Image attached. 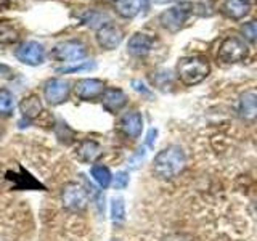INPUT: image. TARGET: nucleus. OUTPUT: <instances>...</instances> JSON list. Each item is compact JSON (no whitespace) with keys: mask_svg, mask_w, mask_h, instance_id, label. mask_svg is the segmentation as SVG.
I'll return each mask as SVG.
<instances>
[{"mask_svg":"<svg viewBox=\"0 0 257 241\" xmlns=\"http://www.w3.org/2000/svg\"><path fill=\"white\" fill-rule=\"evenodd\" d=\"M193 10L191 4H179L169 10L163 12L159 15V23L164 29H167L169 32H177L183 28V24L187 23V20L190 18Z\"/></svg>","mask_w":257,"mask_h":241,"instance_id":"obj_4","label":"nucleus"},{"mask_svg":"<svg viewBox=\"0 0 257 241\" xmlns=\"http://www.w3.org/2000/svg\"><path fill=\"white\" fill-rule=\"evenodd\" d=\"M111 241H119V239H117V238H112Z\"/></svg>","mask_w":257,"mask_h":241,"instance_id":"obj_34","label":"nucleus"},{"mask_svg":"<svg viewBox=\"0 0 257 241\" xmlns=\"http://www.w3.org/2000/svg\"><path fill=\"white\" fill-rule=\"evenodd\" d=\"M111 220L114 223H122L125 220V203L122 198L111 199Z\"/></svg>","mask_w":257,"mask_h":241,"instance_id":"obj_23","label":"nucleus"},{"mask_svg":"<svg viewBox=\"0 0 257 241\" xmlns=\"http://www.w3.org/2000/svg\"><path fill=\"white\" fill-rule=\"evenodd\" d=\"M238 116L244 123H254L257 120V93L244 92L238 101Z\"/></svg>","mask_w":257,"mask_h":241,"instance_id":"obj_14","label":"nucleus"},{"mask_svg":"<svg viewBox=\"0 0 257 241\" xmlns=\"http://www.w3.org/2000/svg\"><path fill=\"white\" fill-rule=\"evenodd\" d=\"M153 4L156 5H163V4H172V2H179V0H151Z\"/></svg>","mask_w":257,"mask_h":241,"instance_id":"obj_32","label":"nucleus"},{"mask_svg":"<svg viewBox=\"0 0 257 241\" xmlns=\"http://www.w3.org/2000/svg\"><path fill=\"white\" fill-rule=\"evenodd\" d=\"M163 241H193V239L187 233H171V235L164 236Z\"/></svg>","mask_w":257,"mask_h":241,"instance_id":"obj_28","label":"nucleus"},{"mask_svg":"<svg viewBox=\"0 0 257 241\" xmlns=\"http://www.w3.org/2000/svg\"><path fill=\"white\" fill-rule=\"evenodd\" d=\"M132 85H134V88L137 92H140V93H147V95H150V90L148 88H145V85H143V82H140V80H132Z\"/></svg>","mask_w":257,"mask_h":241,"instance_id":"obj_30","label":"nucleus"},{"mask_svg":"<svg viewBox=\"0 0 257 241\" xmlns=\"http://www.w3.org/2000/svg\"><path fill=\"white\" fill-rule=\"evenodd\" d=\"M108 2H116V0H108Z\"/></svg>","mask_w":257,"mask_h":241,"instance_id":"obj_35","label":"nucleus"},{"mask_svg":"<svg viewBox=\"0 0 257 241\" xmlns=\"http://www.w3.org/2000/svg\"><path fill=\"white\" fill-rule=\"evenodd\" d=\"M251 10L249 0H225L222 5V12L231 20H241Z\"/></svg>","mask_w":257,"mask_h":241,"instance_id":"obj_17","label":"nucleus"},{"mask_svg":"<svg viewBox=\"0 0 257 241\" xmlns=\"http://www.w3.org/2000/svg\"><path fill=\"white\" fill-rule=\"evenodd\" d=\"M96 64L93 61H79L77 64H72V66H66V68H58L56 71L60 74H72V72H79V71H90L95 69Z\"/></svg>","mask_w":257,"mask_h":241,"instance_id":"obj_24","label":"nucleus"},{"mask_svg":"<svg viewBox=\"0 0 257 241\" xmlns=\"http://www.w3.org/2000/svg\"><path fill=\"white\" fill-rule=\"evenodd\" d=\"M104 92V82L100 79H80L74 84V95L84 101L101 98Z\"/></svg>","mask_w":257,"mask_h":241,"instance_id":"obj_10","label":"nucleus"},{"mask_svg":"<svg viewBox=\"0 0 257 241\" xmlns=\"http://www.w3.org/2000/svg\"><path fill=\"white\" fill-rule=\"evenodd\" d=\"M16 60L28 66H39L45 61V48L37 40H26L15 50Z\"/></svg>","mask_w":257,"mask_h":241,"instance_id":"obj_6","label":"nucleus"},{"mask_svg":"<svg viewBox=\"0 0 257 241\" xmlns=\"http://www.w3.org/2000/svg\"><path fill=\"white\" fill-rule=\"evenodd\" d=\"M20 31L15 24L2 21L0 23V45H12L20 40Z\"/></svg>","mask_w":257,"mask_h":241,"instance_id":"obj_19","label":"nucleus"},{"mask_svg":"<svg viewBox=\"0 0 257 241\" xmlns=\"http://www.w3.org/2000/svg\"><path fill=\"white\" fill-rule=\"evenodd\" d=\"M101 104L108 112H111V114H117V112L122 111L127 104V95L124 90H120V88H116V87L104 88V92L101 95Z\"/></svg>","mask_w":257,"mask_h":241,"instance_id":"obj_11","label":"nucleus"},{"mask_svg":"<svg viewBox=\"0 0 257 241\" xmlns=\"http://www.w3.org/2000/svg\"><path fill=\"white\" fill-rule=\"evenodd\" d=\"M96 42L104 50H114L122 42V31L112 21L104 23L101 28L96 29Z\"/></svg>","mask_w":257,"mask_h":241,"instance_id":"obj_9","label":"nucleus"},{"mask_svg":"<svg viewBox=\"0 0 257 241\" xmlns=\"http://www.w3.org/2000/svg\"><path fill=\"white\" fill-rule=\"evenodd\" d=\"M2 135H4V127L0 126V139H2Z\"/></svg>","mask_w":257,"mask_h":241,"instance_id":"obj_33","label":"nucleus"},{"mask_svg":"<svg viewBox=\"0 0 257 241\" xmlns=\"http://www.w3.org/2000/svg\"><path fill=\"white\" fill-rule=\"evenodd\" d=\"M255 212H257V203H255Z\"/></svg>","mask_w":257,"mask_h":241,"instance_id":"obj_36","label":"nucleus"},{"mask_svg":"<svg viewBox=\"0 0 257 241\" xmlns=\"http://www.w3.org/2000/svg\"><path fill=\"white\" fill-rule=\"evenodd\" d=\"M15 96L8 88H0V116L8 117L13 114Z\"/></svg>","mask_w":257,"mask_h":241,"instance_id":"obj_22","label":"nucleus"},{"mask_svg":"<svg viewBox=\"0 0 257 241\" xmlns=\"http://www.w3.org/2000/svg\"><path fill=\"white\" fill-rule=\"evenodd\" d=\"M53 56L58 61L63 63H79L80 60L85 58L87 55V47L84 42H80L77 39L72 40H63V42L56 44L53 48Z\"/></svg>","mask_w":257,"mask_h":241,"instance_id":"obj_5","label":"nucleus"},{"mask_svg":"<svg viewBox=\"0 0 257 241\" xmlns=\"http://www.w3.org/2000/svg\"><path fill=\"white\" fill-rule=\"evenodd\" d=\"M241 34L244 36V39L251 40V42H257V20L243 24L241 26Z\"/></svg>","mask_w":257,"mask_h":241,"instance_id":"obj_25","label":"nucleus"},{"mask_svg":"<svg viewBox=\"0 0 257 241\" xmlns=\"http://www.w3.org/2000/svg\"><path fill=\"white\" fill-rule=\"evenodd\" d=\"M211 66L204 56H187L177 64V76L185 85H196L209 76Z\"/></svg>","mask_w":257,"mask_h":241,"instance_id":"obj_2","label":"nucleus"},{"mask_svg":"<svg viewBox=\"0 0 257 241\" xmlns=\"http://www.w3.org/2000/svg\"><path fill=\"white\" fill-rule=\"evenodd\" d=\"M100 150H101L100 145L95 140H84L76 148V155L82 163H93L100 156Z\"/></svg>","mask_w":257,"mask_h":241,"instance_id":"obj_18","label":"nucleus"},{"mask_svg":"<svg viewBox=\"0 0 257 241\" xmlns=\"http://www.w3.org/2000/svg\"><path fill=\"white\" fill-rule=\"evenodd\" d=\"M10 72H12L10 66H7V64L0 63V77H8V76H10Z\"/></svg>","mask_w":257,"mask_h":241,"instance_id":"obj_31","label":"nucleus"},{"mask_svg":"<svg viewBox=\"0 0 257 241\" xmlns=\"http://www.w3.org/2000/svg\"><path fill=\"white\" fill-rule=\"evenodd\" d=\"M69 93H71V84L68 80L60 77H52L45 82L44 95L47 103L52 104V106H58V104L64 103L68 100Z\"/></svg>","mask_w":257,"mask_h":241,"instance_id":"obj_8","label":"nucleus"},{"mask_svg":"<svg viewBox=\"0 0 257 241\" xmlns=\"http://www.w3.org/2000/svg\"><path fill=\"white\" fill-rule=\"evenodd\" d=\"M61 204L69 212H85L88 206V195L85 188L79 183H66L61 190Z\"/></svg>","mask_w":257,"mask_h":241,"instance_id":"obj_3","label":"nucleus"},{"mask_svg":"<svg viewBox=\"0 0 257 241\" xmlns=\"http://www.w3.org/2000/svg\"><path fill=\"white\" fill-rule=\"evenodd\" d=\"M156 137H158L156 129H150V132L147 135V140H145V147L153 148V145H155V142H156Z\"/></svg>","mask_w":257,"mask_h":241,"instance_id":"obj_29","label":"nucleus"},{"mask_svg":"<svg viewBox=\"0 0 257 241\" xmlns=\"http://www.w3.org/2000/svg\"><path fill=\"white\" fill-rule=\"evenodd\" d=\"M42 109H44L42 101H40V98L37 95L24 96L20 103V112H21V117H23V120H20V127H26L36 117H39Z\"/></svg>","mask_w":257,"mask_h":241,"instance_id":"obj_12","label":"nucleus"},{"mask_svg":"<svg viewBox=\"0 0 257 241\" xmlns=\"http://www.w3.org/2000/svg\"><path fill=\"white\" fill-rule=\"evenodd\" d=\"M111 185L114 187L116 190H122L128 185V174L124 172V171H119L114 177H112L111 180Z\"/></svg>","mask_w":257,"mask_h":241,"instance_id":"obj_26","label":"nucleus"},{"mask_svg":"<svg viewBox=\"0 0 257 241\" xmlns=\"http://www.w3.org/2000/svg\"><path fill=\"white\" fill-rule=\"evenodd\" d=\"M120 131H122L128 139H139L143 131V119L139 111H128L120 119Z\"/></svg>","mask_w":257,"mask_h":241,"instance_id":"obj_15","label":"nucleus"},{"mask_svg":"<svg viewBox=\"0 0 257 241\" xmlns=\"http://www.w3.org/2000/svg\"><path fill=\"white\" fill-rule=\"evenodd\" d=\"M185 166H187L185 151L177 145H171L161 150L153 159V174L161 180H172L183 172Z\"/></svg>","mask_w":257,"mask_h":241,"instance_id":"obj_1","label":"nucleus"},{"mask_svg":"<svg viewBox=\"0 0 257 241\" xmlns=\"http://www.w3.org/2000/svg\"><path fill=\"white\" fill-rule=\"evenodd\" d=\"M148 7L147 0H116L114 10L119 16H122L125 20L135 18L137 15H140L142 10Z\"/></svg>","mask_w":257,"mask_h":241,"instance_id":"obj_16","label":"nucleus"},{"mask_svg":"<svg viewBox=\"0 0 257 241\" xmlns=\"http://www.w3.org/2000/svg\"><path fill=\"white\" fill-rule=\"evenodd\" d=\"M82 24H87L88 28H93V29H98L101 28L104 23H108V15L106 13H101L98 10H88L84 13V16L80 18Z\"/></svg>","mask_w":257,"mask_h":241,"instance_id":"obj_20","label":"nucleus"},{"mask_svg":"<svg viewBox=\"0 0 257 241\" xmlns=\"http://www.w3.org/2000/svg\"><path fill=\"white\" fill-rule=\"evenodd\" d=\"M247 55V47L239 37H227L219 47L217 58L222 63H238L243 61Z\"/></svg>","mask_w":257,"mask_h":241,"instance_id":"obj_7","label":"nucleus"},{"mask_svg":"<svg viewBox=\"0 0 257 241\" xmlns=\"http://www.w3.org/2000/svg\"><path fill=\"white\" fill-rule=\"evenodd\" d=\"M153 47H155V37L145 34V32H135L127 42V50L135 58L147 56L153 50Z\"/></svg>","mask_w":257,"mask_h":241,"instance_id":"obj_13","label":"nucleus"},{"mask_svg":"<svg viewBox=\"0 0 257 241\" xmlns=\"http://www.w3.org/2000/svg\"><path fill=\"white\" fill-rule=\"evenodd\" d=\"M153 84H155L156 87H159V88H163L167 84H171V74H169V71L155 72V76H153Z\"/></svg>","mask_w":257,"mask_h":241,"instance_id":"obj_27","label":"nucleus"},{"mask_svg":"<svg viewBox=\"0 0 257 241\" xmlns=\"http://www.w3.org/2000/svg\"><path fill=\"white\" fill-rule=\"evenodd\" d=\"M93 180L96 182L100 188H108L111 185V180H112V175H111V171L106 167V166H93L92 171H90Z\"/></svg>","mask_w":257,"mask_h":241,"instance_id":"obj_21","label":"nucleus"}]
</instances>
